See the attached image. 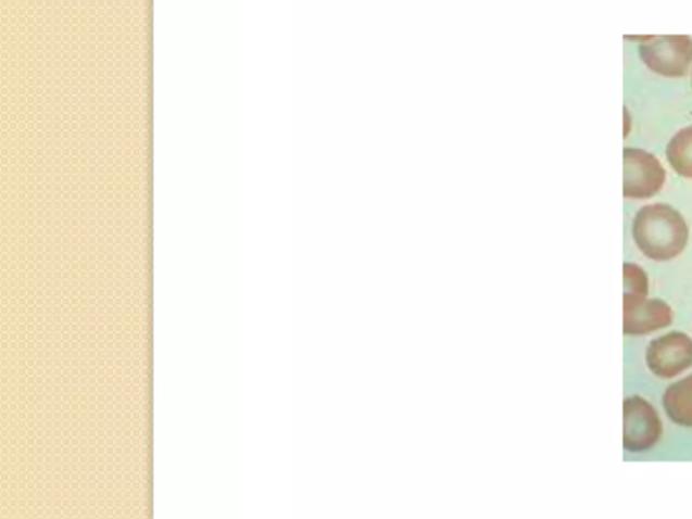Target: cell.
<instances>
[{"label":"cell","mask_w":692,"mask_h":519,"mask_svg":"<svg viewBox=\"0 0 692 519\" xmlns=\"http://www.w3.org/2000/svg\"><path fill=\"white\" fill-rule=\"evenodd\" d=\"M666 154L675 173L692 179V126L677 132L668 142Z\"/></svg>","instance_id":"8"},{"label":"cell","mask_w":692,"mask_h":519,"mask_svg":"<svg viewBox=\"0 0 692 519\" xmlns=\"http://www.w3.org/2000/svg\"><path fill=\"white\" fill-rule=\"evenodd\" d=\"M639 51L642 63L664 77H683L692 65V38L689 36L652 37L641 42Z\"/></svg>","instance_id":"2"},{"label":"cell","mask_w":692,"mask_h":519,"mask_svg":"<svg viewBox=\"0 0 692 519\" xmlns=\"http://www.w3.org/2000/svg\"><path fill=\"white\" fill-rule=\"evenodd\" d=\"M663 406L674 423L692 428V374L669 385L663 395Z\"/></svg>","instance_id":"7"},{"label":"cell","mask_w":692,"mask_h":519,"mask_svg":"<svg viewBox=\"0 0 692 519\" xmlns=\"http://www.w3.org/2000/svg\"><path fill=\"white\" fill-rule=\"evenodd\" d=\"M633 239L642 255L655 262H669L688 245L689 226L682 214L668 204H647L636 215Z\"/></svg>","instance_id":"1"},{"label":"cell","mask_w":692,"mask_h":519,"mask_svg":"<svg viewBox=\"0 0 692 519\" xmlns=\"http://www.w3.org/2000/svg\"><path fill=\"white\" fill-rule=\"evenodd\" d=\"M672 324V311L662 300L646 296L624 295L625 336H645Z\"/></svg>","instance_id":"6"},{"label":"cell","mask_w":692,"mask_h":519,"mask_svg":"<svg viewBox=\"0 0 692 519\" xmlns=\"http://www.w3.org/2000/svg\"><path fill=\"white\" fill-rule=\"evenodd\" d=\"M646 366L657 378H677L692 367V340L682 331L658 337L647 346Z\"/></svg>","instance_id":"5"},{"label":"cell","mask_w":692,"mask_h":519,"mask_svg":"<svg viewBox=\"0 0 692 519\" xmlns=\"http://www.w3.org/2000/svg\"><path fill=\"white\" fill-rule=\"evenodd\" d=\"M663 433L662 419L656 408L641 396H630L624 402V448L645 452L653 448Z\"/></svg>","instance_id":"4"},{"label":"cell","mask_w":692,"mask_h":519,"mask_svg":"<svg viewBox=\"0 0 692 519\" xmlns=\"http://www.w3.org/2000/svg\"><path fill=\"white\" fill-rule=\"evenodd\" d=\"M691 85H692V79H691Z\"/></svg>","instance_id":"10"},{"label":"cell","mask_w":692,"mask_h":519,"mask_svg":"<svg viewBox=\"0 0 692 519\" xmlns=\"http://www.w3.org/2000/svg\"><path fill=\"white\" fill-rule=\"evenodd\" d=\"M666 183V169L660 160L642 149H624V197L650 199Z\"/></svg>","instance_id":"3"},{"label":"cell","mask_w":692,"mask_h":519,"mask_svg":"<svg viewBox=\"0 0 692 519\" xmlns=\"http://www.w3.org/2000/svg\"><path fill=\"white\" fill-rule=\"evenodd\" d=\"M624 284L625 294L647 296L650 292V281L645 270L637 264H624Z\"/></svg>","instance_id":"9"}]
</instances>
